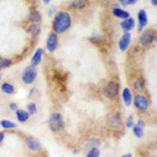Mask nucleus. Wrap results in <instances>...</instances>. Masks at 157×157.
<instances>
[{"label":"nucleus","instance_id":"nucleus-2","mask_svg":"<svg viewBox=\"0 0 157 157\" xmlns=\"http://www.w3.org/2000/svg\"><path fill=\"white\" fill-rule=\"evenodd\" d=\"M48 125H49L50 130L54 131V132H58V131L63 130L65 127L64 117H63L60 113H52V114L49 116Z\"/></svg>","mask_w":157,"mask_h":157},{"label":"nucleus","instance_id":"nucleus-33","mask_svg":"<svg viewBox=\"0 0 157 157\" xmlns=\"http://www.w3.org/2000/svg\"><path fill=\"white\" fill-rule=\"evenodd\" d=\"M3 138H4V134L3 133H0V143L3 140Z\"/></svg>","mask_w":157,"mask_h":157},{"label":"nucleus","instance_id":"nucleus-14","mask_svg":"<svg viewBox=\"0 0 157 157\" xmlns=\"http://www.w3.org/2000/svg\"><path fill=\"white\" fill-rule=\"evenodd\" d=\"M112 14L114 15L115 17L121 18V19H127L130 17V14H129L127 11H124V10L120 9V7H115V9H113Z\"/></svg>","mask_w":157,"mask_h":157},{"label":"nucleus","instance_id":"nucleus-11","mask_svg":"<svg viewBox=\"0 0 157 157\" xmlns=\"http://www.w3.org/2000/svg\"><path fill=\"white\" fill-rule=\"evenodd\" d=\"M134 26H135V20L131 18V17H129L127 19H124V21L121 23V27L125 32H129V30L133 29Z\"/></svg>","mask_w":157,"mask_h":157},{"label":"nucleus","instance_id":"nucleus-8","mask_svg":"<svg viewBox=\"0 0 157 157\" xmlns=\"http://www.w3.org/2000/svg\"><path fill=\"white\" fill-rule=\"evenodd\" d=\"M131 39H132V36H131V34L129 32H126L125 34L121 36L120 43H118V44H120L121 50L125 52V50L128 49L129 45H130V43H131Z\"/></svg>","mask_w":157,"mask_h":157},{"label":"nucleus","instance_id":"nucleus-7","mask_svg":"<svg viewBox=\"0 0 157 157\" xmlns=\"http://www.w3.org/2000/svg\"><path fill=\"white\" fill-rule=\"evenodd\" d=\"M46 47L48 49V52H52L57 49L58 47V36L55 33H50L47 38V42H46Z\"/></svg>","mask_w":157,"mask_h":157},{"label":"nucleus","instance_id":"nucleus-18","mask_svg":"<svg viewBox=\"0 0 157 157\" xmlns=\"http://www.w3.org/2000/svg\"><path fill=\"white\" fill-rule=\"evenodd\" d=\"M16 111H17V118H18L20 123H24V121H26L29 118V113L26 112L25 110H18L17 109Z\"/></svg>","mask_w":157,"mask_h":157},{"label":"nucleus","instance_id":"nucleus-31","mask_svg":"<svg viewBox=\"0 0 157 157\" xmlns=\"http://www.w3.org/2000/svg\"><path fill=\"white\" fill-rule=\"evenodd\" d=\"M137 126H139V127H141V128H144V127H145V123H144L143 121H138Z\"/></svg>","mask_w":157,"mask_h":157},{"label":"nucleus","instance_id":"nucleus-34","mask_svg":"<svg viewBox=\"0 0 157 157\" xmlns=\"http://www.w3.org/2000/svg\"><path fill=\"white\" fill-rule=\"evenodd\" d=\"M151 3L153 6H157V0H151Z\"/></svg>","mask_w":157,"mask_h":157},{"label":"nucleus","instance_id":"nucleus-27","mask_svg":"<svg viewBox=\"0 0 157 157\" xmlns=\"http://www.w3.org/2000/svg\"><path fill=\"white\" fill-rule=\"evenodd\" d=\"M90 41L92 43H94V44H98V43H102L104 42V39L102 37H94V38H90Z\"/></svg>","mask_w":157,"mask_h":157},{"label":"nucleus","instance_id":"nucleus-16","mask_svg":"<svg viewBox=\"0 0 157 157\" xmlns=\"http://www.w3.org/2000/svg\"><path fill=\"white\" fill-rule=\"evenodd\" d=\"M41 14L39 12L34 10V11H30L29 15V20L33 23H38V22L41 21Z\"/></svg>","mask_w":157,"mask_h":157},{"label":"nucleus","instance_id":"nucleus-28","mask_svg":"<svg viewBox=\"0 0 157 157\" xmlns=\"http://www.w3.org/2000/svg\"><path fill=\"white\" fill-rule=\"evenodd\" d=\"M126 125H127V127H128V128H132V127H133L134 123H133V116H132V115H130V116L128 117L127 124H126Z\"/></svg>","mask_w":157,"mask_h":157},{"label":"nucleus","instance_id":"nucleus-32","mask_svg":"<svg viewBox=\"0 0 157 157\" xmlns=\"http://www.w3.org/2000/svg\"><path fill=\"white\" fill-rule=\"evenodd\" d=\"M118 1H120L123 6H127V1H126V0H118Z\"/></svg>","mask_w":157,"mask_h":157},{"label":"nucleus","instance_id":"nucleus-19","mask_svg":"<svg viewBox=\"0 0 157 157\" xmlns=\"http://www.w3.org/2000/svg\"><path fill=\"white\" fill-rule=\"evenodd\" d=\"M40 32H41V27H40V25L38 23H33L32 25H29V33L33 37H37L40 34Z\"/></svg>","mask_w":157,"mask_h":157},{"label":"nucleus","instance_id":"nucleus-4","mask_svg":"<svg viewBox=\"0 0 157 157\" xmlns=\"http://www.w3.org/2000/svg\"><path fill=\"white\" fill-rule=\"evenodd\" d=\"M36 78H37V70L35 66L32 65V66L25 68L23 75H22V81H23L25 84H32V83H34Z\"/></svg>","mask_w":157,"mask_h":157},{"label":"nucleus","instance_id":"nucleus-1","mask_svg":"<svg viewBox=\"0 0 157 157\" xmlns=\"http://www.w3.org/2000/svg\"><path fill=\"white\" fill-rule=\"evenodd\" d=\"M71 25V17L67 12H59L55 17L52 29L58 34H63Z\"/></svg>","mask_w":157,"mask_h":157},{"label":"nucleus","instance_id":"nucleus-35","mask_svg":"<svg viewBox=\"0 0 157 157\" xmlns=\"http://www.w3.org/2000/svg\"><path fill=\"white\" fill-rule=\"evenodd\" d=\"M123 157H131V154H125Z\"/></svg>","mask_w":157,"mask_h":157},{"label":"nucleus","instance_id":"nucleus-29","mask_svg":"<svg viewBox=\"0 0 157 157\" xmlns=\"http://www.w3.org/2000/svg\"><path fill=\"white\" fill-rule=\"evenodd\" d=\"M126 1H127V6H128V4H129V6H132V4H135L138 0H126Z\"/></svg>","mask_w":157,"mask_h":157},{"label":"nucleus","instance_id":"nucleus-6","mask_svg":"<svg viewBox=\"0 0 157 157\" xmlns=\"http://www.w3.org/2000/svg\"><path fill=\"white\" fill-rule=\"evenodd\" d=\"M134 104H135L136 108L141 111H146L149 108V101L147 100V98L140 94L135 97V98H134Z\"/></svg>","mask_w":157,"mask_h":157},{"label":"nucleus","instance_id":"nucleus-15","mask_svg":"<svg viewBox=\"0 0 157 157\" xmlns=\"http://www.w3.org/2000/svg\"><path fill=\"white\" fill-rule=\"evenodd\" d=\"M138 22L139 26L145 27L148 24V16H147V13L145 10H140L138 12Z\"/></svg>","mask_w":157,"mask_h":157},{"label":"nucleus","instance_id":"nucleus-36","mask_svg":"<svg viewBox=\"0 0 157 157\" xmlns=\"http://www.w3.org/2000/svg\"><path fill=\"white\" fill-rule=\"evenodd\" d=\"M49 1H50V0H43V2H44V3H49Z\"/></svg>","mask_w":157,"mask_h":157},{"label":"nucleus","instance_id":"nucleus-13","mask_svg":"<svg viewBox=\"0 0 157 157\" xmlns=\"http://www.w3.org/2000/svg\"><path fill=\"white\" fill-rule=\"evenodd\" d=\"M123 100L127 107L131 106V104H132V93H131L130 89H128V88H125L123 91Z\"/></svg>","mask_w":157,"mask_h":157},{"label":"nucleus","instance_id":"nucleus-20","mask_svg":"<svg viewBox=\"0 0 157 157\" xmlns=\"http://www.w3.org/2000/svg\"><path fill=\"white\" fill-rule=\"evenodd\" d=\"M0 125H1L2 128L4 129H12V128H16L17 127V124L14 123V121H1V123H0Z\"/></svg>","mask_w":157,"mask_h":157},{"label":"nucleus","instance_id":"nucleus-23","mask_svg":"<svg viewBox=\"0 0 157 157\" xmlns=\"http://www.w3.org/2000/svg\"><path fill=\"white\" fill-rule=\"evenodd\" d=\"M12 65V61L9 59H4V58L0 57V69L1 68H6Z\"/></svg>","mask_w":157,"mask_h":157},{"label":"nucleus","instance_id":"nucleus-9","mask_svg":"<svg viewBox=\"0 0 157 157\" xmlns=\"http://www.w3.org/2000/svg\"><path fill=\"white\" fill-rule=\"evenodd\" d=\"M108 125L111 128H120L121 126V117L118 113L111 114L108 117Z\"/></svg>","mask_w":157,"mask_h":157},{"label":"nucleus","instance_id":"nucleus-24","mask_svg":"<svg viewBox=\"0 0 157 157\" xmlns=\"http://www.w3.org/2000/svg\"><path fill=\"white\" fill-rule=\"evenodd\" d=\"M100 154H101L100 150H98L97 147H93V148L91 149L89 152H88L87 156L88 157H98V156H100Z\"/></svg>","mask_w":157,"mask_h":157},{"label":"nucleus","instance_id":"nucleus-30","mask_svg":"<svg viewBox=\"0 0 157 157\" xmlns=\"http://www.w3.org/2000/svg\"><path fill=\"white\" fill-rule=\"evenodd\" d=\"M10 108H11V110H15V111H16L17 109H18V108H17V105L15 103L10 104Z\"/></svg>","mask_w":157,"mask_h":157},{"label":"nucleus","instance_id":"nucleus-5","mask_svg":"<svg viewBox=\"0 0 157 157\" xmlns=\"http://www.w3.org/2000/svg\"><path fill=\"white\" fill-rule=\"evenodd\" d=\"M118 90H120V84L114 81H111L104 89V94L109 98H112L118 94Z\"/></svg>","mask_w":157,"mask_h":157},{"label":"nucleus","instance_id":"nucleus-25","mask_svg":"<svg viewBox=\"0 0 157 157\" xmlns=\"http://www.w3.org/2000/svg\"><path fill=\"white\" fill-rule=\"evenodd\" d=\"M27 110H29V114H35L37 112V106L35 103H30L27 105Z\"/></svg>","mask_w":157,"mask_h":157},{"label":"nucleus","instance_id":"nucleus-21","mask_svg":"<svg viewBox=\"0 0 157 157\" xmlns=\"http://www.w3.org/2000/svg\"><path fill=\"white\" fill-rule=\"evenodd\" d=\"M1 89L3 92L7 93V94H11V93H14L15 92V88L14 86L9 84V83H4V84H2V87Z\"/></svg>","mask_w":157,"mask_h":157},{"label":"nucleus","instance_id":"nucleus-10","mask_svg":"<svg viewBox=\"0 0 157 157\" xmlns=\"http://www.w3.org/2000/svg\"><path fill=\"white\" fill-rule=\"evenodd\" d=\"M26 144H27V147H29V149L30 151L38 152V151H40L42 149L41 144H40V141L38 140L37 138H33V137L27 138Z\"/></svg>","mask_w":157,"mask_h":157},{"label":"nucleus","instance_id":"nucleus-3","mask_svg":"<svg viewBox=\"0 0 157 157\" xmlns=\"http://www.w3.org/2000/svg\"><path fill=\"white\" fill-rule=\"evenodd\" d=\"M156 38L155 35V30L154 29H147L146 32H144L141 34L140 38H139V43L144 46H149L152 43L154 42Z\"/></svg>","mask_w":157,"mask_h":157},{"label":"nucleus","instance_id":"nucleus-12","mask_svg":"<svg viewBox=\"0 0 157 157\" xmlns=\"http://www.w3.org/2000/svg\"><path fill=\"white\" fill-rule=\"evenodd\" d=\"M42 56H43V49L42 48H38L35 52L34 57L32 58V65L33 66H37L41 63L42 61Z\"/></svg>","mask_w":157,"mask_h":157},{"label":"nucleus","instance_id":"nucleus-22","mask_svg":"<svg viewBox=\"0 0 157 157\" xmlns=\"http://www.w3.org/2000/svg\"><path fill=\"white\" fill-rule=\"evenodd\" d=\"M133 133L137 138H141L144 136V128L135 126V127H133Z\"/></svg>","mask_w":157,"mask_h":157},{"label":"nucleus","instance_id":"nucleus-17","mask_svg":"<svg viewBox=\"0 0 157 157\" xmlns=\"http://www.w3.org/2000/svg\"><path fill=\"white\" fill-rule=\"evenodd\" d=\"M88 6V0H73L71 2V7L72 9H84Z\"/></svg>","mask_w":157,"mask_h":157},{"label":"nucleus","instance_id":"nucleus-26","mask_svg":"<svg viewBox=\"0 0 157 157\" xmlns=\"http://www.w3.org/2000/svg\"><path fill=\"white\" fill-rule=\"evenodd\" d=\"M144 86H145V84H144V81L143 80H138L135 82V84H134V87H135V90L137 91H141L144 89Z\"/></svg>","mask_w":157,"mask_h":157}]
</instances>
